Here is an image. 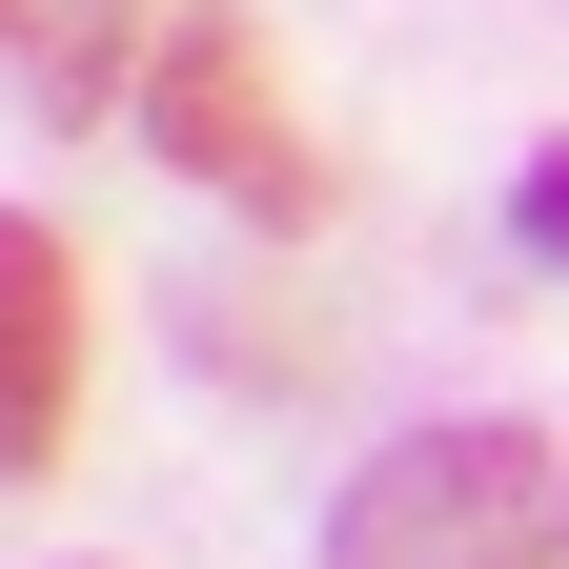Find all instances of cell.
<instances>
[{"mask_svg": "<svg viewBox=\"0 0 569 569\" xmlns=\"http://www.w3.org/2000/svg\"><path fill=\"white\" fill-rule=\"evenodd\" d=\"M82 244L41 224V203H0V488H41L82 448Z\"/></svg>", "mask_w": 569, "mask_h": 569, "instance_id": "obj_3", "label": "cell"}, {"mask_svg": "<svg viewBox=\"0 0 569 569\" xmlns=\"http://www.w3.org/2000/svg\"><path fill=\"white\" fill-rule=\"evenodd\" d=\"M509 244L569 284V142H529V183H509Z\"/></svg>", "mask_w": 569, "mask_h": 569, "instance_id": "obj_5", "label": "cell"}, {"mask_svg": "<svg viewBox=\"0 0 569 569\" xmlns=\"http://www.w3.org/2000/svg\"><path fill=\"white\" fill-rule=\"evenodd\" d=\"M549 549H569V509H549Z\"/></svg>", "mask_w": 569, "mask_h": 569, "instance_id": "obj_6", "label": "cell"}, {"mask_svg": "<svg viewBox=\"0 0 569 569\" xmlns=\"http://www.w3.org/2000/svg\"><path fill=\"white\" fill-rule=\"evenodd\" d=\"M549 509H569V448L529 407H448L407 448L346 468L326 509V569H549Z\"/></svg>", "mask_w": 569, "mask_h": 569, "instance_id": "obj_1", "label": "cell"}, {"mask_svg": "<svg viewBox=\"0 0 569 569\" xmlns=\"http://www.w3.org/2000/svg\"><path fill=\"white\" fill-rule=\"evenodd\" d=\"M142 142L203 183V203H244V224H326V142L306 102H284V61L244 0H183L163 41H142Z\"/></svg>", "mask_w": 569, "mask_h": 569, "instance_id": "obj_2", "label": "cell"}, {"mask_svg": "<svg viewBox=\"0 0 569 569\" xmlns=\"http://www.w3.org/2000/svg\"><path fill=\"white\" fill-rule=\"evenodd\" d=\"M142 21H163V0H0V82H21L41 122H102L122 61H142Z\"/></svg>", "mask_w": 569, "mask_h": 569, "instance_id": "obj_4", "label": "cell"}]
</instances>
